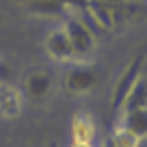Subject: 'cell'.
<instances>
[{
    "mask_svg": "<svg viewBox=\"0 0 147 147\" xmlns=\"http://www.w3.org/2000/svg\"><path fill=\"white\" fill-rule=\"evenodd\" d=\"M143 74H145V48L130 59V63L123 67V71L119 74V78H117V82H115L113 95H110V110H113L115 115L121 113L128 95L134 91L138 80L143 78Z\"/></svg>",
    "mask_w": 147,
    "mask_h": 147,
    "instance_id": "6da1fadb",
    "label": "cell"
},
{
    "mask_svg": "<svg viewBox=\"0 0 147 147\" xmlns=\"http://www.w3.org/2000/svg\"><path fill=\"white\" fill-rule=\"evenodd\" d=\"M100 84V69L91 63H74L63 74V91L67 95H84Z\"/></svg>",
    "mask_w": 147,
    "mask_h": 147,
    "instance_id": "7a4b0ae2",
    "label": "cell"
},
{
    "mask_svg": "<svg viewBox=\"0 0 147 147\" xmlns=\"http://www.w3.org/2000/svg\"><path fill=\"white\" fill-rule=\"evenodd\" d=\"M65 30L69 39V46H71L74 59H84L95 50V32L78 18V15H67L61 26Z\"/></svg>",
    "mask_w": 147,
    "mask_h": 147,
    "instance_id": "3957f363",
    "label": "cell"
},
{
    "mask_svg": "<svg viewBox=\"0 0 147 147\" xmlns=\"http://www.w3.org/2000/svg\"><path fill=\"white\" fill-rule=\"evenodd\" d=\"M52 91H54V76H52L50 69L39 67L24 76V91L22 93L28 102L41 104V102H46L52 95Z\"/></svg>",
    "mask_w": 147,
    "mask_h": 147,
    "instance_id": "277c9868",
    "label": "cell"
},
{
    "mask_svg": "<svg viewBox=\"0 0 147 147\" xmlns=\"http://www.w3.org/2000/svg\"><path fill=\"white\" fill-rule=\"evenodd\" d=\"M43 50H46V54L50 56L52 61H56V63H69V61L74 59L69 39H67V35H65V30L61 26L52 28L46 35V39H43Z\"/></svg>",
    "mask_w": 147,
    "mask_h": 147,
    "instance_id": "5b68a950",
    "label": "cell"
},
{
    "mask_svg": "<svg viewBox=\"0 0 147 147\" xmlns=\"http://www.w3.org/2000/svg\"><path fill=\"white\" fill-rule=\"evenodd\" d=\"M71 143H82V145L95 147L97 141V123L89 113H76L71 119Z\"/></svg>",
    "mask_w": 147,
    "mask_h": 147,
    "instance_id": "8992f818",
    "label": "cell"
},
{
    "mask_svg": "<svg viewBox=\"0 0 147 147\" xmlns=\"http://www.w3.org/2000/svg\"><path fill=\"white\" fill-rule=\"evenodd\" d=\"M24 106V93L11 84H0V117L15 119L22 113Z\"/></svg>",
    "mask_w": 147,
    "mask_h": 147,
    "instance_id": "52a82bcc",
    "label": "cell"
},
{
    "mask_svg": "<svg viewBox=\"0 0 147 147\" xmlns=\"http://www.w3.org/2000/svg\"><path fill=\"white\" fill-rule=\"evenodd\" d=\"M121 123L123 128H128L132 134H136L138 138L147 136V108H130L119 113Z\"/></svg>",
    "mask_w": 147,
    "mask_h": 147,
    "instance_id": "ba28073f",
    "label": "cell"
},
{
    "mask_svg": "<svg viewBox=\"0 0 147 147\" xmlns=\"http://www.w3.org/2000/svg\"><path fill=\"white\" fill-rule=\"evenodd\" d=\"M110 141H113L115 147H138L141 145V138H138L136 134H132L128 128H123V125H117L115 128Z\"/></svg>",
    "mask_w": 147,
    "mask_h": 147,
    "instance_id": "9c48e42d",
    "label": "cell"
},
{
    "mask_svg": "<svg viewBox=\"0 0 147 147\" xmlns=\"http://www.w3.org/2000/svg\"><path fill=\"white\" fill-rule=\"evenodd\" d=\"M9 74H11V69H9V65L2 61V56H0V84H7V80H9Z\"/></svg>",
    "mask_w": 147,
    "mask_h": 147,
    "instance_id": "30bf717a",
    "label": "cell"
},
{
    "mask_svg": "<svg viewBox=\"0 0 147 147\" xmlns=\"http://www.w3.org/2000/svg\"><path fill=\"white\" fill-rule=\"evenodd\" d=\"M15 5H20V7H24V9H26L28 5H32V2H39V0H13Z\"/></svg>",
    "mask_w": 147,
    "mask_h": 147,
    "instance_id": "8fae6325",
    "label": "cell"
},
{
    "mask_svg": "<svg viewBox=\"0 0 147 147\" xmlns=\"http://www.w3.org/2000/svg\"><path fill=\"white\" fill-rule=\"evenodd\" d=\"M100 147H115V145H113V141H110V138H106L104 143H100Z\"/></svg>",
    "mask_w": 147,
    "mask_h": 147,
    "instance_id": "7c38bea8",
    "label": "cell"
},
{
    "mask_svg": "<svg viewBox=\"0 0 147 147\" xmlns=\"http://www.w3.org/2000/svg\"><path fill=\"white\" fill-rule=\"evenodd\" d=\"M104 2H108V5H119V2H123V0H104Z\"/></svg>",
    "mask_w": 147,
    "mask_h": 147,
    "instance_id": "4fadbf2b",
    "label": "cell"
},
{
    "mask_svg": "<svg viewBox=\"0 0 147 147\" xmlns=\"http://www.w3.org/2000/svg\"><path fill=\"white\" fill-rule=\"evenodd\" d=\"M69 147H91V145H82V143H71Z\"/></svg>",
    "mask_w": 147,
    "mask_h": 147,
    "instance_id": "5bb4252c",
    "label": "cell"
},
{
    "mask_svg": "<svg viewBox=\"0 0 147 147\" xmlns=\"http://www.w3.org/2000/svg\"><path fill=\"white\" fill-rule=\"evenodd\" d=\"M145 69H147V48H145Z\"/></svg>",
    "mask_w": 147,
    "mask_h": 147,
    "instance_id": "9a60e30c",
    "label": "cell"
}]
</instances>
